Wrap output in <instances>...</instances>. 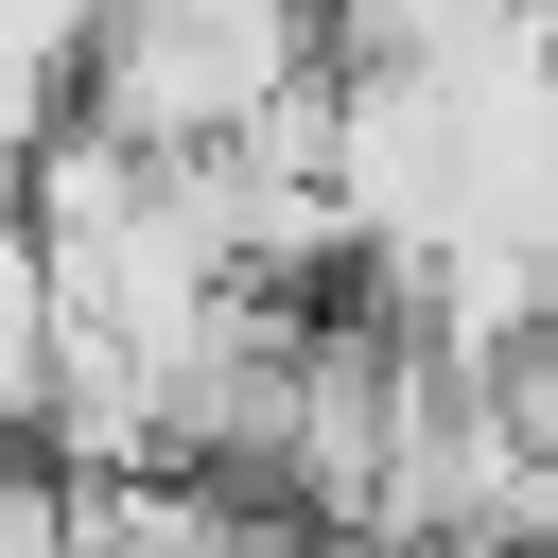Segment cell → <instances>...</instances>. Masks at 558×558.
I'll return each instance as SVG.
<instances>
[{
    "label": "cell",
    "instance_id": "cell-1",
    "mask_svg": "<svg viewBox=\"0 0 558 558\" xmlns=\"http://www.w3.org/2000/svg\"><path fill=\"white\" fill-rule=\"evenodd\" d=\"M296 87H331V0H105V52H87V122L157 157H209Z\"/></svg>",
    "mask_w": 558,
    "mask_h": 558
},
{
    "label": "cell",
    "instance_id": "cell-2",
    "mask_svg": "<svg viewBox=\"0 0 558 558\" xmlns=\"http://www.w3.org/2000/svg\"><path fill=\"white\" fill-rule=\"evenodd\" d=\"M52 384H70V279L35 209H0V436H52Z\"/></svg>",
    "mask_w": 558,
    "mask_h": 558
}]
</instances>
